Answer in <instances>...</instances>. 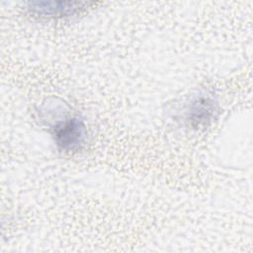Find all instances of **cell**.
Masks as SVG:
<instances>
[{
    "instance_id": "6da1fadb",
    "label": "cell",
    "mask_w": 253,
    "mask_h": 253,
    "mask_svg": "<svg viewBox=\"0 0 253 253\" xmlns=\"http://www.w3.org/2000/svg\"><path fill=\"white\" fill-rule=\"evenodd\" d=\"M53 136L59 150L70 152L79 149L84 144L87 130L81 119L72 117L53 126Z\"/></svg>"
},
{
    "instance_id": "7a4b0ae2",
    "label": "cell",
    "mask_w": 253,
    "mask_h": 253,
    "mask_svg": "<svg viewBox=\"0 0 253 253\" xmlns=\"http://www.w3.org/2000/svg\"><path fill=\"white\" fill-rule=\"evenodd\" d=\"M90 5L87 2H54V1H33L28 3L29 10L38 16L62 17L79 13Z\"/></svg>"
},
{
    "instance_id": "3957f363",
    "label": "cell",
    "mask_w": 253,
    "mask_h": 253,
    "mask_svg": "<svg viewBox=\"0 0 253 253\" xmlns=\"http://www.w3.org/2000/svg\"><path fill=\"white\" fill-rule=\"evenodd\" d=\"M217 112L216 102L210 95L202 94L190 104L186 120L191 126H207L214 118Z\"/></svg>"
}]
</instances>
